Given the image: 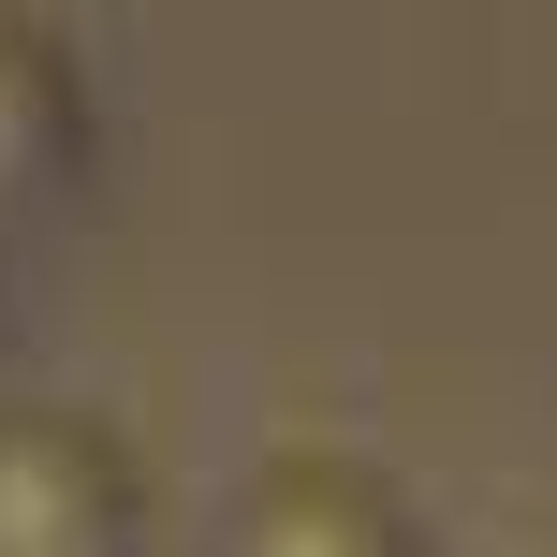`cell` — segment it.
<instances>
[{"label": "cell", "mask_w": 557, "mask_h": 557, "mask_svg": "<svg viewBox=\"0 0 557 557\" xmlns=\"http://www.w3.org/2000/svg\"><path fill=\"white\" fill-rule=\"evenodd\" d=\"M147 484L103 411L0 396V557H147Z\"/></svg>", "instance_id": "obj_1"}, {"label": "cell", "mask_w": 557, "mask_h": 557, "mask_svg": "<svg viewBox=\"0 0 557 557\" xmlns=\"http://www.w3.org/2000/svg\"><path fill=\"white\" fill-rule=\"evenodd\" d=\"M88 133H103V103H88L74 29L29 15V0H0V235L45 221V206L88 176Z\"/></svg>", "instance_id": "obj_2"}, {"label": "cell", "mask_w": 557, "mask_h": 557, "mask_svg": "<svg viewBox=\"0 0 557 557\" xmlns=\"http://www.w3.org/2000/svg\"><path fill=\"white\" fill-rule=\"evenodd\" d=\"M206 557H425V543H411L382 470H352V455H264L235 484V513L206 529Z\"/></svg>", "instance_id": "obj_3"}]
</instances>
